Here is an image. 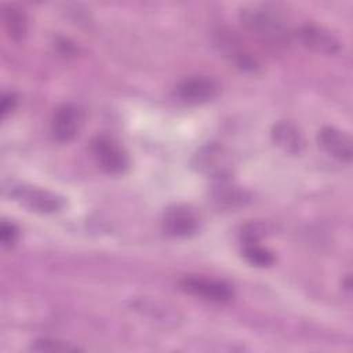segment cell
<instances>
[{"label": "cell", "mask_w": 353, "mask_h": 353, "mask_svg": "<svg viewBox=\"0 0 353 353\" xmlns=\"http://www.w3.org/2000/svg\"><path fill=\"white\" fill-rule=\"evenodd\" d=\"M29 349L37 353H70L80 350V347L72 342H66L58 338H39L32 342Z\"/></svg>", "instance_id": "17"}, {"label": "cell", "mask_w": 353, "mask_h": 353, "mask_svg": "<svg viewBox=\"0 0 353 353\" xmlns=\"http://www.w3.org/2000/svg\"><path fill=\"white\" fill-rule=\"evenodd\" d=\"M241 25L258 40L283 46L290 40V28L284 15L270 6H250L240 10Z\"/></svg>", "instance_id": "1"}, {"label": "cell", "mask_w": 353, "mask_h": 353, "mask_svg": "<svg viewBox=\"0 0 353 353\" xmlns=\"http://www.w3.org/2000/svg\"><path fill=\"white\" fill-rule=\"evenodd\" d=\"M18 105V97L14 92H6L1 97V103H0V112H1V117L8 116L10 113H12L15 110Z\"/></svg>", "instance_id": "20"}, {"label": "cell", "mask_w": 353, "mask_h": 353, "mask_svg": "<svg viewBox=\"0 0 353 353\" xmlns=\"http://www.w3.org/2000/svg\"><path fill=\"white\" fill-rule=\"evenodd\" d=\"M90 150L98 167L110 175H121L130 168V157L113 138L101 135L91 141Z\"/></svg>", "instance_id": "3"}, {"label": "cell", "mask_w": 353, "mask_h": 353, "mask_svg": "<svg viewBox=\"0 0 353 353\" xmlns=\"http://www.w3.org/2000/svg\"><path fill=\"white\" fill-rule=\"evenodd\" d=\"M175 92L183 102L205 103L219 94V84L208 76H190L179 81Z\"/></svg>", "instance_id": "9"}, {"label": "cell", "mask_w": 353, "mask_h": 353, "mask_svg": "<svg viewBox=\"0 0 353 353\" xmlns=\"http://www.w3.org/2000/svg\"><path fill=\"white\" fill-rule=\"evenodd\" d=\"M19 230L12 222L3 221L0 225V240L4 247H12L18 240Z\"/></svg>", "instance_id": "18"}, {"label": "cell", "mask_w": 353, "mask_h": 353, "mask_svg": "<svg viewBox=\"0 0 353 353\" xmlns=\"http://www.w3.org/2000/svg\"><path fill=\"white\" fill-rule=\"evenodd\" d=\"M3 23L10 39L19 41L28 33V17L22 8L14 4L3 7Z\"/></svg>", "instance_id": "14"}, {"label": "cell", "mask_w": 353, "mask_h": 353, "mask_svg": "<svg viewBox=\"0 0 353 353\" xmlns=\"http://www.w3.org/2000/svg\"><path fill=\"white\" fill-rule=\"evenodd\" d=\"M161 228L165 234L175 239H186L200 229L197 211L188 204H174L168 207L161 218Z\"/></svg>", "instance_id": "4"}, {"label": "cell", "mask_w": 353, "mask_h": 353, "mask_svg": "<svg viewBox=\"0 0 353 353\" xmlns=\"http://www.w3.org/2000/svg\"><path fill=\"white\" fill-rule=\"evenodd\" d=\"M10 196L14 200L19 201L22 205L28 207L29 210L41 212V214H52L59 211L63 207L62 197L48 190L33 188V186H25V185L12 186Z\"/></svg>", "instance_id": "8"}, {"label": "cell", "mask_w": 353, "mask_h": 353, "mask_svg": "<svg viewBox=\"0 0 353 353\" xmlns=\"http://www.w3.org/2000/svg\"><path fill=\"white\" fill-rule=\"evenodd\" d=\"M219 50L236 68L241 70H255L258 62L252 54H250L240 41L230 33H221L218 40Z\"/></svg>", "instance_id": "13"}, {"label": "cell", "mask_w": 353, "mask_h": 353, "mask_svg": "<svg viewBox=\"0 0 353 353\" xmlns=\"http://www.w3.org/2000/svg\"><path fill=\"white\" fill-rule=\"evenodd\" d=\"M179 287L182 291L201 298L204 301L215 302V303H225L233 298V288L229 283L200 277V276H186L179 281Z\"/></svg>", "instance_id": "6"}, {"label": "cell", "mask_w": 353, "mask_h": 353, "mask_svg": "<svg viewBox=\"0 0 353 353\" xmlns=\"http://www.w3.org/2000/svg\"><path fill=\"white\" fill-rule=\"evenodd\" d=\"M241 254L248 263L258 268H266L274 262V255L259 243H243Z\"/></svg>", "instance_id": "16"}, {"label": "cell", "mask_w": 353, "mask_h": 353, "mask_svg": "<svg viewBox=\"0 0 353 353\" xmlns=\"http://www.w3.org/2000/svg\"><path fill=\"white\" fill-rule=\"evenodd\" d=\"M84 119V112L79 105L72 102L62 103L52 113L50 121L51 135L58 142H69L81 130Z\"/></svg>", "instance_id": "5"}, {"label": "cell", "mask_w": 353, "mask_h": 353, "mask_svg": "<svg viewBox=\"0 0 353 353\" xmlns=\"http://www.w3.org/2000/svg\"><path fill=\"white\" fill-rule=\"evenodd\" d=\"M130 307L145 321L163 328H175L181 324V313L168 303L152 298H137L131 301Z\"/></svg>", "instance_id": "7"}, {"label": "cell", "mask_w": 353, "mask_h": 353, "mask_svg": "<svg viewBox=\"0 0 353 353\" xmlns=\"http://www.w3.org/2000/svg\"><path fill=\"white\" fill-rule=\"evenodd\" d=\"M299 43L317 54L334 55L341 50L339 40L327 29L317 25H303L296 30Z\"/></svg>", "instance_id": "10"}, {"label": "cell", "mask_w": 353, "mask_h": 353, "mask_svg": "<svg viewBox=\"0 0 353 353\" xmlns=\"http://www.w3.org/2000/svg\"><path fill=\"white\" fill-rule=\"evenodd\" d=\"M192 167L216 181H226L233 172L232 156L226 148L219 143L203 145L192 159Z\"/></svg>", "instance_id": "2"}, {"label": "cell", "mask_w": 353, "mask_h": 353, "mask_svg": "<svg viewBox=\"0 0 353 353\" xmlns=\"http://www.w3.org/2000/svg\"><path fill=\"white\" fill-rule=\"evenodd\" d=\"M265 234V228L261 223H250L241 230L243 243H259Z\"/></svg>", "instance_id": "19"}, {"label": "cell", "mask_w": 353, "mask_h": 353, "mask_svg": "<svg viewBox=\"0 0 353 353\" xmlns=\"http://www.w3.org/2000/svg\"><path fill=\"white\" fill-rule=\"evenodd\" d=\"M272 139L283 152L292 156L301 154L306 148L302 130L288 120H280L272 127Z\"/></svg>", "instance_id": "12"}, {"label": "cell", "mask_w": 353, "mask_h": 353, "mask_svg": "<svg viewBox=\"0 0 353 353\" xmlns=\"http://www.w3.org/2000/svg\"><path fill=\"white\" fill-rule=\"evenodd\" d=\"M319 145L323 150L331 157L336 159L341 163H350L353 149L350 137L335 127H323L317 134Z\"/></svg>", "instance_id": "11"}, {"label": "cell", "mask_w": 353, "mask_h": 353, "mask_svg": "<svg viewBox=\"0 0 353 353\" xmlns=\"http://www.w3.org/2000/svg\"><path fill=\"white\" fill-rule=\"evenodd\" d=\"M226 181H219V185H216L212 190V200L216 203V205L233 208L248 201L250 196L245 190L240 189L239 186L228 185Z\"/></svg>", "instance_id": "15"}]
</instances>
